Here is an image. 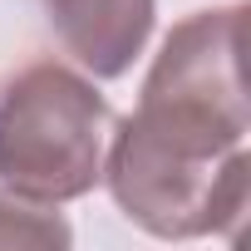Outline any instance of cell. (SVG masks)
I'll use <instances>...</instances> for the list:
<instances>
[{
    "instance_id": "1",
    "label": "cell",
    "mask_w": 251,
    "mask_h": 251,
    "mask_svg": "<svg viewBox=\"0 0 251 251\" xmlns=\"http://www.w3.org/2000/svg\"><path fill=\"white\" fill-rule=\"evenodd\" d=\"M108 128L113 108L94 79L35 59L0 84V182L40 202H74L103 182Z\"/></svg>"
},
{
    "instance_id": "2",
    "label": "cell",
    "mask_w": 251,
    "mask_h": 251,
    "mask_svg": "<svg viewBox=\"0 0 251 251\" xmlns=\"http://www.w3.org/2000/svg\"><path fill=\"white\" fill-rule=\"evenodd\" d=\"M103 182L123 217L163 241L236 236L251 207L246 148L226 158H187L143 133L133 118H113L108 128Z\"/></svg>"
},
{
    "instance_id": "3",
    "label": "cell",
    "mask_w": 251,
    "mask_h": 251,
    "mask_svg": "<svg viewBox=\"0 0 251 251\" xmlns=\"http://www.w3.org/2000/svg\"><path fill=\"white\" fill-rule=\"evenodd\" d=\"M241 30L246 5L197 10L168 30L148 79L138 113L173 123L182 133L212 138L222 148H241L251 128L246 84H241Z\"/></svg>"
},
{
    "instance_id": "4",
    "label": "cell",
    "mask_w": 251,
    "mask_h": 251,
    "mask_svg": "<svg viewBox=\"0 0 251 251\" xmlns=\"http://www.w3.org/2000/svg\"><path fill=\"white\" fill-rule=\"evenodd\" d=\"M153 15L158 0H50V30L94 79L128 74L153 35Z\"/></svg>"
},
{
    "instance_id": "5",
    "label": "cell",
    "mask_w": 251,
    "mask_h": 251,
    "mask_svg": "<svg viewBox=\"0 0 251 251\" xmlns=\"http://www.w3.org/2000/svg\"><path fill=\"white\" fill-rule=\"evenodd\" d=\"M0 246H69L59 202H40L0 182Z\"/></svg>"
}]
</instances>
